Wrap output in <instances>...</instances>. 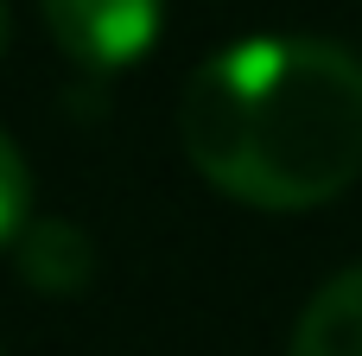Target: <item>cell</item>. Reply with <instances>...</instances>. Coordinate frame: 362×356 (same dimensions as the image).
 I'll list each match as a JSON object with an SVG mask.
<instances>
[{
    "label": "cell",
    "mask_w": 362,
    "mask_h": 356,
    "mask_svg": "<svg viewBox=\"0 0 362 356\" xmlns=\"http://www.w3.org/2000/svg\"><path fill=\"white\" fill-rule=\"evenodd\" d=\"M178 147L248 210H318L362 178V57L312 32L235 38L185 76Z\"/></svg>",
    "instance_id": "obj_1"
},
{
    "label": "cell",
    "mask_w": 362,
    "mask_h": 356,
    "mask_svg": "<svg viewBox=\"0 0 362 356\" xmlns=\"http://www.w3.org/2000/svg\"><path fill=\"white\" fill-rule=\"evenodd\" d=\"M45 32L83 70H127L159 45L165 0H38Z\"/></svg>",
    "instance_id": "obj_2"
},
{
    "label": "cell",
    "mask_w": 362,
    "mask_h": 356,
    "mask_svg": "<svg viewBox=\"0 0 362 356\" xmlns=\"http://www.w3.org/2000/svg\"><path fill=\"white\" fill-rule=\"evenodd\" d=\"M13 268H19V280H25L32 293H45V299H76V293L95 287L102 255H95V242H89L83 223H70V217H32L25 236L13 242Z\"/></svg>",
    "instance_id": "obj_3"
},
{
    "label": "cell",
    "mask_w": 362,
    "mask_h": 356,
    "mask_svg": "<svg viewBox=\"0 0 362 356\" xmlns=\"http://www.w3.org/2000/svg\"><path fill=\"white\" fill-rule=\"evenodd\" d=\"M286 356H362V261L331 274L293 318Z\"/></svg>",
    "instance_id": "obj_4"
},
{
    "label": "cell",
    "mask_w": 362,
    "mask_h": 356,
    "mask_svg": "<svg viewBox=\"0 0 362 356\" xmlns=\"http://www.w3.org/2000/svg\"><path fill=\"white\" fill-rule=\"evenodd\" d=\"M32 223V166L19 153V140L0 127V248H13Z\"/></svg>",
    "instance_id": "obj_5"
},
{
    "label": "cell",
    "mask_w": 362,
    "mask_h": 356,
    "mask_svg": "<svg viewBox=\"0 0 362 356\" xmlns=\"http://www.w3.org/2000/svg\"><path fill=\"white\" fill-rule=\"evenodd\" d=\"M6 45H13V6L0 0V57H6Z\"/></svg>",
    "instance_id": "obj_6"
}]
</instances>
